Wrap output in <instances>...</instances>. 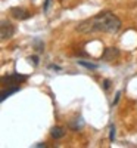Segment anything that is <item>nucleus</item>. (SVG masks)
<instances>
[{"instance_id": "ddd939ff", "label": "nucleus", "mask_w": 137, "mask_h": 148, "mask_svg": "<svg viewBox=\"0 0 137 148\" xmlns=\"http://www.w3.org/2000/svg\"><path fill=\"white\" fill-rule=\"evenodd\" d=\"M49 3H50V0H46V2H44V9L47 10V8H49Z\"/></svg>"}, {"instance_id": "7ed1b4c3", "label": "nucleus", "mask_w": 137, "mask_h": 148, "mask_svg": "<svg viewBox=\"0 0 137 148\" xmlns=\"http://www.w3.org/2000/svg\"><path fill=\"white\" fill-rule=\"evenodd\" d=\"M118 56H119V51L117 47H108V49H105V52L102 55V59L111 62V61H115Z\"/></svg>"}, {"instance_id": "9b49d317", "label": "nucleus", "mask_w": 137, "mask_h": 148, "mask_svg": "<svg viewBox=\"0 0 137 148\" xmlns=\"http://www.w3.org/2000/svg\"><path fill=\"white\" fill-rule=\"evenodd\" d=\"M109 86H111V82H109V80H105V82H103V88L108 90V89H109Z\"/></svg>"}, {"instance_id": "39448f33", "label": "nucleus", "mask_w": 137, "mask_h": 148, "mask_svg": "<svg viewBox=\"0 0 137 148\" xmlns=\"http://www.w3.org/2000/svg\"><path fill=\"white\" fill-rule=\"evenodd\" d=\"M27 80V76H21V74H12V76H7L3 79V83H7V84H15V86H19L21 82Z\"/></svg>"}, {"instance_id": "423d86ee", "label": "nucleus", "mask_w": 137, "mask_h": 148, "mask_svg": "<svg viewBox=\"0 0 137 148\" xmlns=\"http://www.w3.org/2000/svg\"><path fill=\"white\" fill-rule=\"evenodd\" d=\"M50 135H52V138H55V139H60V138H64L65 130H64V127H53L50 130Z\"/></svg>"}, {"instance_id": "f8f14e48", "label": "nucleus", "mask_w": 137, "mask_h": 148, "mask_svg": "<svg viewBox=\"0 0 137 148\" xmlns=\"http://www.w3.org/2000/svg\"><path fill=\"white\" fill-rule=\"evenodd\" d=\"M119 96H121V92H117V96H115V101H114V104H117V102L119 101Z\"/></svg>"}, {"instance_id": "f03ea898", "label": "nucleus", "mask_w": 137, "mask_h": 148, "mask_svg": "<svg viewBox=\"0 0 137 148\" xmlns=\"http://www.w3.org/2000/svg\"><path fill=\"white\" fill-rule=\"evenodd\" d=\"M15 33V28L14 25L9 22V21H2V25H0V36H2V39L6 40V39H10L12 36Z\"/></svg>"}, {"instance_id": "9d476101", "label": "nucleus", "mask_w": 137, "mask_h": 148, "mask_svg": "<svg viewBox=\"0 0 137 148\" xmlns=\"http://www.w3.org/2000/svg\"><path fill=\"white\" fill-rule=\"evenodd\" d=\"M28 59H30V61H33V64H34V65L39 64V58H37V56H30Z\"/></svg>"}, {"instance_id": "6e6552de", "label": "nucleus", "mask_w": 137, "mask_h": 148, "mask_svg": "<svg viewBox=\"0 0 137 148\" xmlns=\"http://www.w3.org/2000/svg\"><path fill=\"white\" fill-rule=\"evenodd\" d=\"M78 64H80V65H83V67H85V68H90V70H96V68H97V65H96V64L85 62V61H78Z\"/></svg>"}, {"instance_id": "4468645a", "label": "nucleus", "mask_w": 137, "mask_h": 148, "mask_svg": "<svg viewBox=\"0 0 137 148\" xmlns=\"http://www.w3.org/2000/svg\"><path fill=\"white\" fill-rule=\"evenodd\" d=\"M75 55H80V56H87L85 52H75Z\"/></svg>"}, {"instance_id": "f257e3e1", "label": "nucleus", "mask_w": 137, "mask_h": 148, "mask_svg": "<svg viewBox=\"0 0 137 148\" xmlns=\"http://www.w3.org/2000/svg\"><path fill=\"white\" fill-rule=\"evenodd\" d=\"M121 28V19L115 16L111 12H102L90 19L83 21L78 24L77 30L80 33H94V31H103V33H111L114 34Z\"/></svg>"}, {"instance_id": "0eeeda50", "label": "nucleus", "mask_w": 137, "mask_h": 148, "mask_svg": "<svg viewBox=\"0 0 137 148\" xmlns=\"http://www.w3.org/2000/svg\"><path fill=\"white\" fill-rule=\"evenodd\" d=\"M18 90H19V86H14V88L9 89V90H3V92H2V98H0V101H5L9 95L15 93V92H18Z\"/></svg>"}, {"instance_id": "20e7f679", "label": "nucleus", "mask_w": 137, "mask_h": 148, "mask_svg": "<svg viewBox=\"0 0 137 148\" xmlns=\"http://www.w3.org/2000/svg\"><path fill=\"white\" fill-rule=\"evenodd\" d=\"M10 14H12V16H14L15 19H19V21L28 19L31 16V14H28L25 9H21V8H12L10 9Z\"/></svg>"}, {"instance_id": "1a4fd4ad", "label": "nucleus", "mask_w": 137, "mask_h": 148, "mask_svg": "<svg viewBox=\"0 0 137 148\" xmlns=\"http://www.w3.org/2000/svg\"><path fill=\"white\" fill-rule=\"evenodd\" d=\"M114 138H115V127H114V126H111V130H109V139H111V141H114Z\"/></svg>"}]
</instances>
